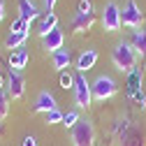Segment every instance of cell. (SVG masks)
<instances>
[{
  "instance_id": "obj_23",
  "label": "cell",
  "mask_w": 146,
  "mask_h": 146,
  "mask_svg": "<svg viewBox=\"0 0 146 146\" xmlns=\"http://www.w3.org/2000/svg\"><path fill=\"white\" fill-rule=\"evenodd\" d=\"M9 95H5L3 90H0V121H3L5 116H7V111H9Z\"/></svg>"
},
{
  "instance_id": "obj_6",
  "label": "cell",
  "mask_w": 146,
  "mask_h": 146,
  "mask_svg": "<svg viewBox=\"0 0 146 146\" xmlns=\"http://www.w3.org/2000/svg\"><path fill=\"white\" fill-rule=\"evenodd\" d=\"M121 21H123V26L132 28V30L141 28L144 14H141V9H139V5H137V0H127V3H125V7L121 9Z\"/></svg>"
},
{
  "instance_id": "obj_9",
  "label": "cell",
  "mask_w": 146,
  "mask_h": 146,
  "mask_svg": "<svg viewBox=\"0 0 146 146\" xmlns=\"http://www.w3.org/2000/svg\"><path fill=\"white\" fill-rule=\"evenodd\" d=\"M63 44H65V35H63V30H58V28H56V30H51L49 35H44V37H42V49L49 51V53L60 51Z\"/></svg>"
},
{
  "instance_id": "obj_5",
  "label": "cell",
  "mask_w": 146,
  "mask_h": 146,
  "mask_svg": "<svg viewBox=\"0 0 146 146\" xmlns=\"http://www.w3.org/2000/svg\"><path fill=\"white\" fill-rule=\"evenodd\" d=\"M74 102H77V107L79 109H88L90 104H93V88H90V84H88V79L81 74H77V79H74Z\"/></svg>"
},
{
  "instance_id": "obj_28",
  "label": "cell",
  "mask_w": 146,
  "mask_h": 146,
  "mask_svg": "<svg viewBox=\"0 0 146 146\" xmlns=\"http://www.w3.org/2000/svg\"><path fill=\"white\" fill-rule=\"evenodd\" d=\"M21 146H37V141H35V137H26L21 141Z\"/></svg>"
},
{
  "instance_id": "obj_7",
  "label": "cell",
  "mask_w": 146,
  "mask_h": 146,
  "mask_svg": "<svg viewBox=\"0 0 146 146\" xmlns=\"http://www.w3.org/2000/svg\"><path fill=\"white\" fill-rule=\"evenodd\" d=\"M102 26L107 33H116L123 21H121V7L114 3V0H109V3L102 7Z\"/></svg>"
},
{
  "instance_id": "obj_4",
  "label": "cell",
  "mask_w": 146,
  "mask_h": 146,
  "mask_svg": "<svg viewBox=\"0 0 146 146\" xmlns=\"http://www.w3.org/2000/svg\"><path fill=\"white\" fill-rule=\"evenodd\" d=\"M116 132L121 135V146H144V135L130 121H116Z\"/></svg>"
},
{
  "instance_id": "obj_12",
  "label": "cell",
  "mask_w": 146,
  "mask_h": 146,
  "mask_svg": "<svg viewBox=\"0 0 146 146\" xmlns=\"http://www.w3.org/2000/svg\"><path fill=\"white\" fill-rule=\"evenodd\" d=\"M93 23H95V14H79L77 12L70 28H72V33H86V30L93 28Z\"/></svg>"
},
{
  "instance_id": "obj_17",
  "label": "cell",
  "mask_w": 146,
  "mask_h": 146,
  "mask_svg": "<svg viewBox=\"0 0 146 146\" xmlns=\"http://www.w3.org/2000/svg\"><path fill=\"white\" fill-rule=\"evenodd\" d=\"M26 65H28V51L26 49H19V51H12L9 53V70L21 72Z\"/></svg>"
},
{
  "instance_id": "obj_26",
  "label": "cell",
  "mask_w": 146,
  "mask_h": 146,
  "mask_svg": "<svg viewBox=\"0 0 146 146\" xmlns=\"http://www.w3.org/2000/svg\"><path fill=\"white\" fill-rule=\"evenodd\" d=\"M132 100H135V102H137V104H139L141 109L146 107V93H144V90H137V93H135V98H132Z\"/></svg>"
},
{
  "instance_id": "obj_16",
  "label": "cell",
  "mask_w": 146,
  "mask_h": 146,
  "mask_svg": "<svg viewBox=\"0 0 146 146\" xmlns=\"http://www.w3.org/2000/svg\"><path fill=\"white\" fill-rule=\"evenodd\" d=\"M130 44H132V49L137 51V56H141V58H146V28H137L135 33H132V37H130Z\"/></svg>"
},
{
  "instance_id": "obj_30",
  "label": "cell",
  "mask_w": 146,
  "mask_h": 146,
  "mask_svg": "<svg viewBox=\"0 0 146 146\" xmlns=\"http://www.w3.org/2000/svg\"><path fill=\"white\" fill-rule=\"evenodd\" d=\"M3 86H5V79H3V74H0V90H3Z\"/></svg>"
},
{
  "instance_id": "obj_15",
  "label": "cell",
  "mask_w": 146,
  "mask_h": 146,
  "mask_svg": "<svg viewBox=\"0 0 146 146\" xmlns=\"http://www.w3.org/2000/svg\"><path fill=\"white\" fill-rule=\"evenodd\" d=\"M125 86H127V98H130V100L135 98L137 90H141V70H139V67H135L132 72H127Z\"/></svg>"
},
{
  "instance_id": "obj_10",
  "label": "cell",
  "mask_w": 146,
  "mask_h": 146,
  "mask_svg": "<svg viewBox=\"0 0 146 146\" xmlns=\"http://www.w3.org/2000/svg\"><path fill=\"white\" fill-rule=\"evenodd\" d=\"M35 111L37 114H49L51 109H58V104H56V98H53L49 90H42V93L37 95V100H35Z\"/></svg>"
},
{
  "instance_id": "obj_25",
  "label": "cell",
  "mask_w": 146,
  "mask_h": 146,
  "mask_svg": "<svg viewBox=\"0 0 146 146\" xmlns=\"http://www.w3.org/2000/svg\"><path fill=\"white\" fill-rule=\"evenodd\" d=\"M77 12L79 14H93V3H90V0H79Z\"/></svg>"
},
{
  "instance_id": "obj_24",
  "label": "cell",
  "mask_w": 146,
  "mask_h": 146,
  "mask_svg": "<svg viewBox=\"0 0 146 146\" xmlns=\"http://www.w3.org/2000/svg\"><path fill=\"white\" fill-rule=\"evenodd\" d=\"M63 111H60V109H51V111L46 114V123L51 125V123H63Z\"/></svg>"
},
{
  "instance_id": "obj_11",
  "label": "cell",
  "mask_w": 146,
  "mask_h": 146,
  "mask_svg": "<svg viewBox=\"0 0 146 146\" xmlns=\"http://www.w3.org/2000/svg\"><path fill=\"white\" fill-rule=\"evenodd\" d=\"M98 63V51L95 49H86L79 53V58H77V70L81 72V74H86L88 70H93Z\"/></svg>"
},
{
  "instance_id": "obj_18",
  "label": "cell",
  "mask_w": 146,
  "mask_h": 146,
  "mask_svg": "<svg viewBox=\"0 0 146 146\" xmlns=\"http://www.w3.org/2000/svg\"><path fill=\"white\" fill-rule=\"evenodd\" d=\"M58 28V16L56 14H44L42 16V21H40V28H37V35H40V37H44V35H49L51 30H56Z\"/></svg>"
},
{
  "instance_id": "obj_19",
  "label": "cell",
  "mask_w": 146,
  "mask_h": 146,
  "mask_svg": "<svg viewBox=\"0 0 146 146\" xmlns=\"http://www.w3.org/2000/svg\"><path fill=\"white\" fill-rule=\"evenodd\" d=\"M26 40H28V33H9L7 40H5V46L7 49H19V46L26 44Z\"/></svg>"
},
{
  "instance_id": "obj_20",
  "label": "cell",
  "mask_w": 146,
  "mask_h": 146,
  "mask_svg": "<svg viewBox=\"0 0 146 146\" xmlns=\"http://www.w3.org/2000/svg\"><path fill=\"white\" fill-rule=\"evenodd\" d=\"M74 74H70V72L65 70V72H60V88H65V90H72L74 88Z\"/></svg>"
},
{
  "instance_id": "obj_13",
  "label": "cell",
  "mask_w": 146,
  "mask_h": 146,
  "mask_svg": "<svg viewBox=\"0 0 146 146\" xmlns=\"http://www.w3.org/2000/svg\"><path fill=\"white\" fill-rule=\"evenodd\" d=\"M19 16L30 23V21H35L40 16V7L35 5L33 0H19Z\"/></svg>"
},
{
  "instance_id": "obj_8",
  "label": "cell",
  "mask_w": 146,
  "mask_h": 146,
  "mask_svg": "<svg viewBox=\"0 0 146 146\" xmlns=\"http://www.w3.org/2000/svg\"><path fill=\"white\" fill-rule=\"evenodd\" d=\"M26 93V79L21 72L16 70H9V77H7V95L12 100H21Z\"/></svg>"
},
{
  "instance_id": "obj_2",
  "label": "cell",
  "mask_w": 146,
  "mask_h": 146,
  "mask_svg": "<svg viewBox=\"0 0 146 146\" xmlns=\"http://www.w3.org/2000/svg\"><path fill=\"white\" fill-rule=\"evenodd\" d=\"M90 88H93V100H98V102L111 100V98L118 93V84H116V79L109 77V74H100L93 84H90Z\"/></svg>"
},
{
  "instance_id": "obj_27",
  "label": "cell",
  "mask_w": 146,
  "mask_h": 146,
  "mask_svg": "<svg viewBox=\"0 0 146 146\" xmlns=\"http://www.w3.org/2000/svg\"><path fill=\"white\" fill-rule=\"evenodd\" d=\"M56 3H58V0H44V9H46V14H51V12H53Z\"/></svg>"
},
{
  "instance_id": "obj_29",
  "label": "cell",
  "mask_w": 146,
  "mask_h": 146,
  "mask_svg": "<svg viewBox=\"0 0 146 146\" xmlns=\"http://www.w3.org/2000/svg\"><path fill=\"white\" fill-rule=\"evenodd\" d=\"M3 19H5V3L0 0V21H3Z\"/></svg>"
},
{
  "instance_id": "obj_14",
  "label": "cell",
  "mask_w": 146,
  "mask_h": 146,
  "mask_svg": "<svg viewBox=\"0 0 146 146\" xmlns=\"http://www.w3.org/2000/svg\"><path fill=\"white\" fill-rule=\"evenodd\" d=\"M51 63H53V67H56L58 72H65V70L70 67V63H72L70 49H60V51H56V53H51Z\"/></svg>"
},
{
  "instance_id": "obj_22",
  "label": "cell",
  "mask_w": 146,
  "mask_h": 146,
  "mask_svg": "<svg viewBox=\"0 0 146 146\" xmlns=\"http://www.w3.org/2000/svg\"><path fill=\"white\" fill-rule=\"evenodd\" d=\"M79 118H81V116H79L77 111H67V114L63 116V125L67 127V130H72V127H74V125L79 123Z\"/></svg>"
},
{
  "instance_id": "obj_1",
  "label": "cell",
  "mask_w": 146,
  "mask_h": 146,
  "mask_svg": "<svg viewBox=\"0 0 146 146\" xmlns=\"http://www.w3.org/2000/svg\"><path fill=\"white\" fill-rule=\"evenodd\" d=\"M111 63L118 72H132L137 67V51L132 49L130 42H116V46L111 49Z\"/></svg>"
},
{
  "instance_id": "obj_3",
  "label": "cell",
  "mask_w": 146,
  "mask_h": 146,
  "mask_svg": "<svg viewBox=\"0 0 146 146\" xmlns=\"http://www.w3.org/2000/svg\"><path fill=\"white\" fill-rule=\"evenodd\" d=\"M95 144V125L88 118H79L72 127V146H93Z\"/></svg>"
},
{
  "instance_id": "obj_21",
  "label": "cell",
  "mask_w": 146,
  "mask_h": 146,
  "mask_svg": "<svg viewBox=\"0 0 146 146\" xmlns=\"http://www.w3.org/2000/svg\"><path fill=\"white\" fill-rule=\"evenodd\" d=\"M28 30H30V23L23 21L21 16L16 21H12V26H9V33H28Z\"/></svg>"
}]
</instances>
